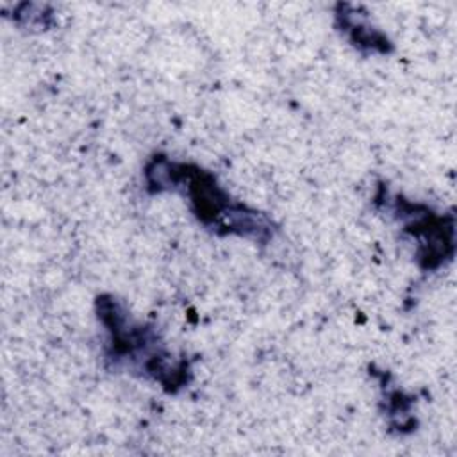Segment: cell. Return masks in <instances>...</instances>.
<instances>
[{
  "mask_svg": "<svg viewBox=\"0 0 457 457\" xmlns=\"http://www.w3.org/2000/svg\"><path fill=\"white\" fill-rule=\"evenodd\" d=\"M146 177L148 184L155 186L157 191L168 189L171 184H186L173 186L171 189L184 187L196 218L214 227V230L252 236L255 239L270 234V223L261 214L239 204H232L214 179L200 168L155 159L146 170Z\"/></svg>",
  "mask_w": 457,
  "mask_h": 457,
  "instance_id": "1",
  "label": "cell"
}]
</instances>
